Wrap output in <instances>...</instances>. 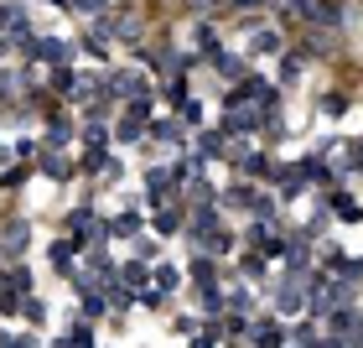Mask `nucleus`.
I'll use <instances>...</instances> for the list:
<instances>
[{
  "instance_id": "obj_1",
  "label": "nucleus",
  "mask_w": 363,
  "mask_h": 348,
  "mask_svg": "<svg viewBox=\"0 0 363 348\" xmlns=\"http://www.w3.org/2000/svg\"><path fill=\"white\" fill-rule=\"evenodd\" d=\"M0 26H6V32H26V11L21 6H0Z\"/></svg>"
},
{
  "instance_id": "obj_2",
  "label": "nucleus",
  "mask_w": 363,
  "mask_h": 348,
  "mask_svg": "<svg viewBox=\"0 0 363 348\" xmlns=\"http://www.w3.org/2000/svg\"><path fill=\"white\" fill-rule=\"evenodd\" d=\"M218 73H223V78H239V73H244V63L228 58V52H218Z\"/></svg>"
},
{
  "instance_id": "obj_3",
  "label": "nucleus",
  "mask_w": 363,
  "mask_h": 348,
  "mask_svg": "<svg viewBox=\"0 0 363 348\" xmlns=\"http://www.w3.org/2000/svg\"><path fill=\"white\" fill-rule=\"evenodd\" d=\"M6 250H11V255H21V250H26V229H11L6 234Z\"/></svg>"
},
{
  "instance_id": "obj_4",
  "label": "nucleus",
  "mask_w": 363,
  "mask_h": 348,
  "mask_svg": "<svg viewBox=\"0 0 363 348\" xmlns=\"http://www.w3.org/2000/svg\"><path fill=\"white\" fill-rule=\"evenodd\" d=\"M78 11H104V0H78Z\"/></svg>"
},
{
  "instance_id": "obj_5",
  "label": "nucleus",
  "mask_w": 363,
  "mask_h": 348,
  "mask_svg": "<svg viewBox=\"0 0 363 348\" xmlns=\"http://www.w3.org/2000/svg\"><path fill=\"white\" fill-rule=\"evenodd\" d=\"M239 6H260V0H239Z\"/></svg>"
},
{
  "instance_id": "obj_6",
  "label": "nucleus",
  "mask_w": 363,
  "mask_h": 348,
  "mask_svg": "<svg viewBox=\"0 0 363 348\" xmlns=\"http://www.w3.org/2000/svg\"><path fill=\"white\" fill-rule=\"evenodd\" d=\"M358 162H363V156H358Z\"/></svg>"
}]
</instances>
